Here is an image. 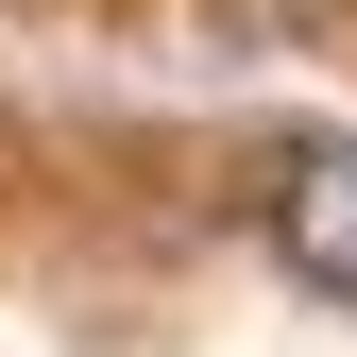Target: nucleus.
I'll list each match as a JSON object with an SVG mask.
<instances>
[{"mask_svg": "<svg viewBox=\"0 0 357 357\" xmlns=\"http://www.w3.org/2000/svg\"><path fill=\"white\" fill-rule=\"evenodd\" d=\"M273 255L324 306H357V137H306L289 170H273Z\"/></svg>", "mask_w": 357, "mask_h": 357, "instance_id": "nucleus-1", "label": "nucleus"}]
</instances>
